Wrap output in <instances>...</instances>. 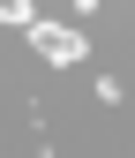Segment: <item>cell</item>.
I'll return each instance as SVG.
<instances>
[{"instance_id": "6da1fadb", "label": "cell", "mask_w": 135, "mask_h": 158, "mask_svg": "<svg viewBox=\"0 0 135 158\" xmlns=\"http://www.w3.org/2000/svg\"><path fill=\"white\" fill-rule=\"evenodd\" d=\"M30 45L45 53V60H75V53H83V38H75V30H53V23H38V30H30Z\"/></svg>"}, {"instance_id": "7a4b0ae2", "label": "cell", "mask_w": 135, "mask_h": 158, "mask_svg": "<svg viewBox=\"0 0 135 158\" xmlns=\"http://www.w3.org/2000/svg\"><path fill=\"white\" fill-rule=\"evenodd\" d=\"M0 23H30V0H0Z\"/></svg>"}]
</instances>
